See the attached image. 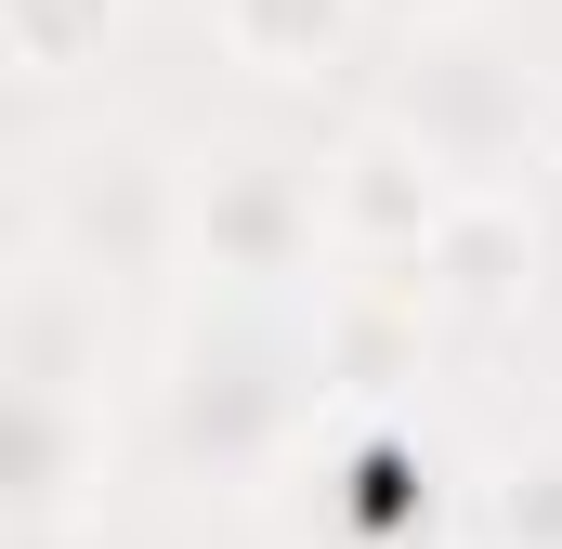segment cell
Returning a JSON list of instances; mask_svg holds the SVG:
<instances>
[{
  "mask_svg": "<svg viewBox=\"0 0 562 549\" xmlns=\"http://www.w3.org/2000/svg\"><path fill=\"white\" fill-rule=\"evenodd\" d=\"M445 210H458V170L419 132H393V119H353V132L314 157L327 274H419V249L445 236Z\"/></svg>",
  "mask_w": 562,
  "mask_h": 549,
  "instance_id": "277c9868",
  "label": "cell"
},
{
  "mask_svg": "<svg viewBox=\"0 0 562 549\" xmlns=\"http://www.w3.org/2000/svg\"><path fill=\"white\" fill-rule=\"evenodd\" d=\"M406 288H419L431 314H458V327L510 314L537 288V210H524V183H458V210H445V236L419 249Z\"/></svg>",
  "mask_w": 562,
  "mask_h": 549,
  "instance_id": "8992f818",
  "label": "cell"
},
{
  "mask_svg": "<svg viewBox=\"0 0 562 549\" xmlns=\"http://www.w3.org/2000/svg\"><path fill=\"white\" fill-rule=\"evenodd\" d=\"M0 549H13V537H0Z\"/></svg>",
  "mask_w": 562,
  "mask_h": 549,
  "instance_id": "7c38bea8",
  "label": "cell"
},
{
  "mask_svg": "<svg viewBox=\"0 0 562 549\" xmlns=\"http://www.w3.org/2000/svg\"><path fill=\"white\" fill-rule=\"evenodd\" d=\"M210 40H223V66L301 92V79H340V66H353L367 0H210Z\"/></svg>",
  "mask_w": 562,
  "mask_h": 549,
  "instance_id": "52a82bcc",
  "label": "cell"
},
{
  "mask_svg": "<svg viewBox=\"0 0 562 549\" xmlns=\"http://www.w3.org/2000/svg\"><path fill=\"white\" fill-rule=\"evenodd\" d=\"M458 13H471V0H367V26H419V40H431V26H458Z\"/></svg>",
  "mask_w": 562,
  "mask_h": 549,
  "instance_id": "8fae6325",
  "label": "cell"
},
{
  "mask_svg": "<svg viewBox=\"0 0 562 549\" xmlns=\"http://www.w3.org/2000/svg\"><path fill=\"white\" fill-rule=\"evenodd\" d=\"M0 367L13 380H53V393H92L105 380V301L79 288V274H13L0 288Z\"/></svg>",
  "mask_w": 562,
  "mask_h": 549,
  "instance_id": "ba28073f",
  "label": "cell"
},
{
  "mask_svg": "<svg viewBox=\"0 0 562 549\" xmlns=\"http://www.w3.org/2000/svg\"><path fill=\"white\" fill-rule=\"evenodd\" d=\"M183 274H210L223 301H288L327 274L314 236V157H262V144H223L183 170Z\"/></svg>",
  "mask_w": 562,
  "mask_h": 549,
  "instance_id": "3957f363",
  "label": "cell"
},
{
  "mask_svg": "<svg viewBox=\"0 0 562 549\" xmlns=\"http://www.w3.org/2000/svg\"><path fill=\"white\" fill-rule=\"evenodd\" d=\"M92 497V393H53V380H13L0 367V537H53L79 524Z\"/></svg>",
  "mask_w": 562,
  "mask_h": 549,
  "instance_id": "5b68a950",
  "label": "cell"
},
{
  "mask_svg": "<svg viewBox=\"0 0 562 549\" xmlns=\"http://www.w3.org/2000/svg\"><path fill=\"white\" fill-rule=\"evenodd\" d=\"M119 53V0H0V66L13 79H92Z\"/></svg>",
  "mask_w": 562,
  "mask_h": 549,
  "instance_id": "9c48e42d",
  "label": "cell"
},
{
  "mask_svg": "<svg viewBox=\"0 0 562 549\" xmlns=\"http://www.w3.org/2000/svg\"><path fill=\"white\" fill-rule=\"evenodd\" d=\"M314 327H288V301H223L196 340H183V380H170V445L183 471L210 484H276L288 458L314 445Z\"/></svg>",
  "mask_w": 562,
  "mask_h": 549,
  "instance_id": "6da1fadb",
  "label": "cell"
},
{
  "mask_svg": "<svg viewBox=\"0 0 562 549\" xmlns=\"http://www.w3.org/2000/svg\"><path fill=\"white\" fill-rule=\"evenodd\" d=\"M40 236H53V274H79L92 301L144 288V274H183V157H157L144 132L66 144L53 197H40Z\"/></svg>",
  "mask_w": 562,
  "mask_h": 549,
  "instance_id": "7a4b0ae2",
  "label": "cell"
},
{
  "mask_svg": "<svg viewBox=\"0 0 562 549\" xmlns=\"http://www.w3.org/2000/svg\"><path fill=\"white\" fill-rule=\"evenodd\" d=\"M484 549H562V445H524L484 484Z\"/></svg>",
  "mask_w": 562,
  "mask_h": 549,
  "instance_id": "30bf717a",
  "label": "cell"
}]
</instances>
